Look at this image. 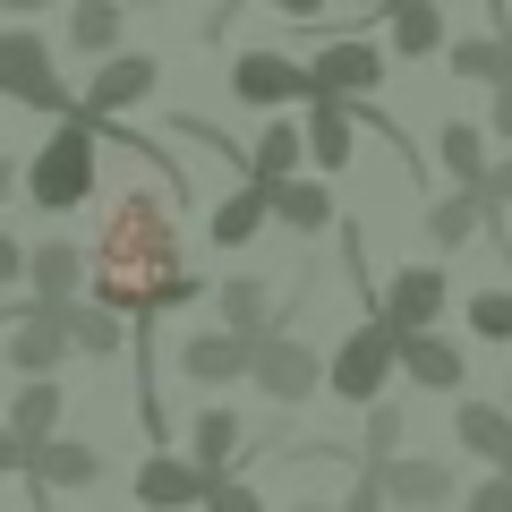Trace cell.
I'll list each match as a JSON object with an SVG mask.
<instances>
[{"label": "cell", "mask_w": 512, "mask_h": 512, "mask_svg": "<svg viewBox=\"0 0 512 512\" xmlns=\"http://www.w3.org/2000/svg\"><path fill=\"white\" fill-rule=\"evenodd\" d=\"M86 274H94V299H111L120 316H163V308L205 299V282L180 265V231H171V214L154 205V188H137V197H120L103 214Z\"/></svg>", "instance_id": "cell-1"}, {"label": "cell", "mask_w": 512, "mask_h": 512, "mask_svg": "<svg viewBox=\"0 0 512 512\" xmlns=\"http://www.w3.org/2000/svg\"><path fill=\"white\" fill-rule=\"evenodd\" d=\"M94 180H103V120L60 111V128L35 146V163H26V205L77 214V205H94Z\"/></svg>", "instance_id": "cell-2"}, {"label": "cell", "mask_w": 512, "mask_h": 512, "mask_svg": "<svg viewBox=\"0 0 512 512\" xmlns=\"http://www.w3.org/2000/svg\"><path fill=\"white\" fill-rule=\"evenodd\" d=\"M0 94L26 103V111H43V120L77 111V94L60 86V69H52V43H43L35 26H9V35H0Z\"/></svg>", "instance_id": "cell-3"}, {"label": "cell", "mask_w": 512, "mask_h": 512, "mask_svg": "<svg viewBox=\"0 0 512 512\" xmlns=\"http://www.w3.org/2000/svg\"><path fill=\"white\" fill-rule=\"evenodd\" d=\"M393 325H384V316H359V333H342V342H333V359H325V384L333 393H342L350 410H367L384 393V376H393Z\"/></svg>", "instance_id": "cell-4"}, {"label": "cell", "mask_w": 512, "mask_h": 512, "mask_svg": "<svg viewBox=\"0 0 512 512\" xmlns=\"http://www.w3.org/2000/svg\"><path fill=\"white\" fill-rule=\"evenodd\" d=\"M308 77H316V94H350V103H367V94L393 77V52L367 43V35H333L325 52L308 60Z\"/></svg>", "instance_id": "cell-5"}, {"label": "cell", "mask_w": 512, "mask_h": 512, "mask_svg": "<svg viewBox=\"0 0 512 512\" xmlns=\"http://www.w3.org/2000/svg\"><path fill=\"white\" fill-rule=\"evenodd\" d=\"M316 384H325V359H316L308 342H291V333H265V342H256V393H265V402L274 410H299L316 393Z\"/></svg>", "instance_id": "cell-6"}, {"label": "cell", "mask_w": 512, "mask_h": 512, "mask_svg": "<svg viewBox=\"0 0 512 512\" xmlns=\"http://www.w3.org/2000/svg\"><path fill=\"white\" fill-rule=\"evenodd\" d=\"M231 94L256 103V111H291V103L316 94V77H308V60H291V52H239L231 60Z\"/></svg>", "instance_id": "cell-7"}, {"label": "cell", "mask_w": 512, "mask_h": 512, "mask_svg": "<svg viewBox=\"0 0 512 512\" xmlns=\"http://www.w3.org/2000/svg\"><path fill=\"white\" fill-rule=\"evenodd\" d=\"M154 86H163V60L154 52H103V69L86 77V103L77 111H86V120H120V111L146 103Z\"/></svg>", "instance_id": "cell-8"}, {"label": "cell", "mask_w": 512, "mask_h": 512, "mask_svg": "<svg viewBox=\"0 0 512 512\" xmlns=\"http://www.w3.org/2000/svg\"><path fill=\"white\" fill-rule=\"evenodd\" d=\"M256 342L265 333H239V325H214V333H197V342H180V376L188 384H239V376H256Z\"/></svg>", "instance_id": "cell-9"}, {"label": "cell", "mask_w": 512, "mask_h": 512, "mask_svg": "<svg viewBox=\"0 0 512 512\" xmlns=\"http://www.w3.org/2000/svg\"><path fill=\"white\" fill-rule=\"evenodd\" d=\"M205 487H214V470H205L197 453H163V444H146V461H137V504H154V512H188V504H205Z\"/></svg>", "instance_id": "cell-10"}, {"label": "cell", "mask_w": 512, "mask_h": 512, "mask_svg": "<svg viewBox=\"0 0 512 512\" xmlns=\"http://www.w3.org/2000/svg\"><path fill=\"white\" fill-rule=\"evenodd\" d=\"M393 359H402V376L419 384V393H461L470 384V359H461L453 342H436V325H393Z\"/></svg>", "instance_id": "cell-11"}, {"label": "cell", "mask_w": 512, "mask_h": 512, "mask_svg": "<svg viewBox=\"0 0 512 512\" xmlns=\"http://www.w3.org/2000/svg\"><path fill=\"white\" fill-rule=\"evenodd\" d=\"M444 308H453V282H444L436 274V265H402V274H393V282H384V299H376V316H384V325H436V316Z\"/></svg>", "instance_id": "cell-12"}, {"label": "cell", "mask_w": 512, "mask_h": 512, "mask_svg": "<svg viewBox=\"0 0 512 512\" xmlns=\"http://www.w3.org/2000/svg\"><path fill=\"white\" fill-rule=\"evenodd\" d=\"M350 154H359V103L350 94H308V163L350 171Z\"/></svg>", "instance_id": "cell-13"}, {"label": "cell", "mask_w": 512, "mask_h": 512, "mask_svg": "<svg viewBox=\"0 0 512 512\" xmlns=\"http://www.w3.org/2000/svg\"><path fill=\"white\" fill-rule=\"evenodd\" d=\"M376 478H384V504H402V512H436V504H453V470H444V461L384 453Z\"/></svg>", "instance_id": "cell-14"}, {"label": "cell", "mask_w": 512, "mask_h": 512, "mask_svg": "<svg viewBox=\"0 0 512 512\" xmlns=\"http://www.w3.org/2000/svg\"><path fill=\"white\" fill-rule=\"evenodd\" d=\"M60 359H69V333H60V316L35 308V291H26V316L9 325V367H18V376H60Z\"/></svg>", "instance_id": "cell-15"}, {"label": "cell", "mask_w": 512, "mask_h": 512, "mask_svg": "<svg viewBox=\"0 0 512 512\" xmlns=\"http://www.w3.org/2000/svg\"><path fill=\"white\" fill-rule=\"evenodd\" d=\"M26 291H35V308L77 299V291H86V248H69V239H35V248H26Z\"/></svg>", "instance_id": "cell-16"}, {"label": "cell", "mask_w": 512, "mask_h": 512, "mask_svg": "<svg viewBox=\"0 0 512 512\" xmlns=\"http://www.w3.org/2000/svg\"><path fill=\"white\" fill-rule=\"evenodd\" d=\"M18 478H35V487H94V478H103V453L77 444V436H43V444H26Z\"/></svg>", "instance_id": "cell-17"}, {"label": "cell", "mask_w": 512, "mask_h": 512, "mask_svg": "<svg viewBox=\"0 0 512 512\" xmlns=\"http://www.w3.org/2000/svg\"><path fill=\"white\" fill-rule=\"evenodd\" d=\"M299 163H308V120L274 111V120L256 128V146H248V180H256V188H274V180H291Z\"/></svg>", "instance_id": "cell-18"}, {"label": "cell", "mask_w": 512, "mask_h": 512, "mask_svg": "<svg viewBox=\"0 0 512 512\" xmlns=\"http://www.w3.org/2000/svg\"><path fill=\"white\" fill-rule=\"evenodd\" d=\"M52 316H60V333H69V350H86V359H111V350L128 342V325H120L111 299H86V291H77V299H60Z\"/></svg>", "instance_id": "cell-19"}, {"label": "cell", "mask_w": 512, "mask_h": 512, "mask_svg": "<svg viewBox=\"0 0 512 512\" xmlns=\"http://www.w3.org/2000/svg\"><path fill=\"white\" fill-rule=\"evenodd\" d=\"M265 205H274V222H291V231H308V239L342 222V214H333V188H325V180H299V171L265 188Z\"/></svg>", "instance_id": "cell-20"}, {"label": "cell", "mask_w": 512, "mask_h": 512, "mask_svg": "<svg viewBox=\"0 0 512 512\" xmlns=\"http://www.w3.org/2000/svg\"><path fill=\"white\" fill-rule=\"evenodd\" d=\"M453 427H461V444H470L487 470H512V410H495V402H461Z\"/></svg>", "instance_id": "cell-21"}, {"label": "cell", "mask_w": 512, "mask_h": 512, "mask_svg": "<svg viewBox=\"0 0 512 512\" xmlns=\"http://www.w3.org/2000/svg\"><path fill=\"white\" fill-rule=\"evenodd\" d=\"M265 222H274V205H265V188H231V197L214 205V214H205V231H214V248H248L256 231H265Z\"/></svg>", "instance_id": "cell-22"}, {"label": "cell", "mask_w": 512, "mask_h": 512, "mask_svg": "<svg viewBox=\"0 0 512 512\" xmlns=\"http://www.w3.org/2000/svg\"><path fill=\"white\" fill-rule=\"evenodd\" d=\"M453 52V77H470V86H504L512 77V26H495V35H461L444 43Z\"/></svg>", "instance_id": "cell-23"}, {"label": "cell", "mask_w": 512, "mask_h": 512, "mask_svg": "<svg viewBox=\"0 0 512 512\" xmlns=\"http://www.w3.org/2000/svg\"><path fill=\"white\" fill-rule=\"evenodd\" d=\"M120 18H128V0H69V52L86 60L120 52Z\"/></svg>", "instance_id": "cell-24"}, {"label": "cell", "mask_w": 512, "mask_h": 512, "mask_svg": "<svg viewBox=\"0 0 512 512\" xmlns=\"http://www.w3.org/2000/svg\"><path fill=\"white\" fill-rule=\"evenodd\" d=\"M444 52V0H393V60Z\"/></svg>", "instance_id": "cell-25"}, {"label": "cell", "mask_w": 512, "mask_h": 512, "mask_svg": "<svg viewBox=\"0 0 512 512\" xmlns=\"http://www.w3.org/2000/svg\"><path fill=\"white\" fill-rule=\"evenodd\" d=\"M60 384L52 376H26V393L9 402V427H18V444H43V436H60Z\"/></svg>", "instance_id": "cell-26"}, {"label": "cell", "mask_w": 512, "mask_h": 512, "mask_svg": "<svg viewBox=\"0 0 512 512\" xmlns=\"http://www.w3.org/2000/svg\"><path fill=\"white\" fill-rule=\"evenodd\" d=\"M436 154H444V171H453L461 188L487 180V128H478V120H444L436 128Z\"/></svg>", "instance_id": "cell-27"}, {"label": "cell", "mask_w": 512, "mask_h": 512, "mask_svg": "<svg viewBox=\"0 0 512 512\" xmlns=\"http://www.w3.org/2000/svg\"><path fill=\"white\" fill-rule=\"evenodd\" d=\"M478 222H487V188H453V197L427 205V239H436V248H461Z\"/></svg>", "instance_id": "cell-28"}, {"label": "cell", "mask_w": 512, "mask_h": 512, "mask_svg": "<svg viewBox=\"0 0 512 512\" xmlns=\"http://www.w3.org/2000/svg\"><path fill=\"white\" fill-rule=\"evenodd\" d=\"M222 325H239V333H274L282 308H274V291H265V282L231 274V282H222Z\"/></svg>", "instance_id": "cell-29"}, {"label": "cell", "mask_w": 512, "mask_h": 512, "mask_svg": "<svg viewBox=\"0 0 512 512\" xmlns=\"http://www.w3.org/2000/svg\"><path fill=\"white\" fill-rule=\"evenodd\" d=\"M188 453L205 461V470H231V453H239V410H197V436H188Z\"/></svg>", "instance_id": "cell-30"}, {"label": "cell", "mask_w": 512, "mask_h": 512, "mask_svg": "<svg viewBox=\"0 0 512 512\" xmlns=\"http://www.w3.org/2000/svg\"><path fill=\"white\" fill-rule=\"evenodd\" d=\"M384 453H402V410L384 402H367V427H359V461H384Z\"/></svg>", "instance_id": "cell-31"}, {"label": "cell", "mask_w": 512, "mask_h": 512, "mask_svg": "<svg viewBox=\"0 0 512 512\" xmlns=\"http://www.w3.org/2000/svg\"><path fill=\"white\" fill-rule=\"evenodd\" d=\"M461 316H470V333H478V342H512V291H478Z\"/></svg>", "instance_id": "cell-32"}, {"label": "cell", "mask_w": 512, "mask_h": 512, "mask_svg": "<svg viewBox=\"0 0 512 512\" xmlns=\"http://www.w3.org/2000/svg\"><path fill=\"white\" fill-rule=\"evenodd\" d=\"M205 512H265V495H256L248 478H231V470H222L214 487H205Z\"/></svg>", "instance_id": "cell-33"}, {"label": "cell", "mask_w": 512, "mask_h": 512, "mask_svg": "<svg viewBox=\"0 0 512 512\" xmlns=\"http://www.w3.org/2000/svg\"><path fill=\"white\" fill-rule=\"evenodd\" d=\"M461 512H512V470H487L470 495H461Z\"/></svg>", "instance_id": "cell-34"}, {"label": "cell", "mask_w": 512, "mask_h": 512, "mask_svg": "<svg viewBox=\"0 0 512 512\" xmlns=\"http://www.w3.org/2000/svg\"><path fill=\"white\" fill-rule=\"evenodd\" d=\"M333 512H384V478H376V461H359V478H350V495Z\"/></svg>", "instance_id": "cell-35"}, {"label": "cell", "mask_w": 512, "mask_h": 512, "mask_svg": "<svg viewBox=\"0 0 512 512\" xmlns=\"http://www.w3.org/2000/svg\"><path fill=\"white\" fill-rule=\"evenodd\" d=\"M9 282H26V248L0 231V291H9Z\"/></svg>", "instance_id": "cell-36"}, {"label": "cell", "mask_w": 512, "mask_h": 512, "mask_svg": "<svg viewBox=\"0 0 512 512\" xmlns=\"http://www.w3.org/2000/svg\"><path fill=\"white\" fill-rule=\"evenodd\" d=\"M478 188H487V205H512V154H504V163H487V180H478Z\"/></svg>", "instance_id": "cell-37"}, {"label": "cell", "mask_w": 512, "mask_h": 512, "mask_svg": "<svg viewBox=\"0 0 512 512\" xmlns=\"http://www.w3.org/2000/svg\"><path fill=\"white\" fill-rule=\"evenodd\" d=\"M495 94V128H487V137H504V146H512V77H504V86H487Z\"/></svg>", "instance_id": "cell-38"}, {"label": "cell", "mask_w": 512, "mask_h": 512, "mask_svg": "<svg viewBox=\"0 0 512 512\" xmlns=\"http://www.w3.org/2000/svg\"><path fill=\"white\" fill-rule=\"evenodd\" d=\"M9 470H26V444H18V427L0 419V478H9Z\"/></svg>", "instance_id": "cell-39"}, {"label": "cell", "mask_w": 512, "mask_h": 512, "mask_svg": "<svg viewBox=\"0 0 512 512\" xmlns=\"http://www.w3.org/2000/svg\"><path fill=\"white\" fill-rule=\"evenodd\" d=\"M9 197H18V163L0 154V214H9Z\"/></svg>", "instance_id": "cell-40"}, {"label": "cell", "mask_w": 512, "mask_h": 512, "mask_svg": "<svg viewBox=\"0 0 512 512\" xmlns=\"http://www.w3.org/2000/svg\"><path fill=\"white\" fill-rule=\"evenodd\" d=\"M265 9H282V18H316L325 0H265Z\"/></svg>", "instance_id": "cell-41"}, {"label": "cell", "mask_w": 512, "mask_h": 512, "mask_svg": "<svg viewBox=\"0 0 512 512\" xmlns=\"http://www.w3.org/2000/svg\"><path fill=\"white\" fill-rule=\"evenodd\" d=\"M0 9H9V18H35V9H52V0H0Z\"/></svg>", "instance_id": "cell-42"}, {"label": "cell", "mask_w": 512, "mask_h": 512, "mask_svg": "<svg viewBox=\"0 0 512 512\" xmlns=\"http://www.w3.org/2000/svg\"><path fill=\"white\" fill-rule=\"evenodd\" d=\"M350 9H359V18H393V0H350Z\"/></svg>", "instance_id": "cell-43"}, {"label": "cell", "mask_w": 512, "mask_h": 512, "mask_svg": "<svg viewBox=\"0 0 512 512\" xmlns=\"http://www.w3.org/2000/svg\"><path fill=\"white\" fill-rule=\"evenodd\" d=\"M291 512H333V504H291Z\"/></svg>", "instance_id": "cell-44"}, {"label": "cell", "mask_w": 512, "mask_h": 512, "mask_svg": "<svg viewBox=\"0 0 512 512\" xmlns=\"http://www.w3.org/2000/svg\"><path fill=\"white\" fill-rule=\"evenodd\" d=\"M128 9H163V0H128Z\"/></svg>", "instance_id": "cell-45"}]
</instances>
